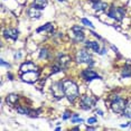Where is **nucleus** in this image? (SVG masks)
Returning <instances> with one entry per match:
<instances>
[{"mask_svg": "<svg viewBox=\"0 0 131 131\" xmlns=\"http://www.w3.org/2000/svg\"><path fill=\"white\" fill-rule=\"evenodd\" d=\"M63 90L64 94L67 97V100L71 103H73L77 97H79V88L77 85L71 80H65L63 81Z\"/></svg>", "mask_w": 131, "mask_h": 131, "instance_id": "nucleus-1", "label": "nucleus"}, {"mask_svg": "<svg viewBox=\"0 0 131 131\" xmlns=\"http://www.w3.org/2000/svg\"><path fill=\"white\" fill-rule=\"evenodd\" d=\"M126 106H127V101L124 99H122V97H119L118 95H115V97L113 99L111 103L112 111L115 113H123Z\"/></svg>", "mask_w": 131, "mask_h": 131, "instance_id": "nucleus-2", "label": "nucleus"}, {"mask_svg": "<svg viewBox=\"0 0 131 131\" xmlns=\"http://www.w3.org/2000/svg\"><path fill=\"white\" fill-rule=\"evenodd\" d=\"M75 59L77 63L82 64V63H86V64H90L91 66L93 65V61H92V57L91 55L86 52L85 49H80L79 52L76 53V56H75Z\"/></svg>", "mask_w": 131, "mask_h": 131, "instance_id": "nucleus-3", "label": "nucleus"}, {"mask_svg": "<svg viewBox=\"0 0 131 131\" xmlns=\"http://www.w3.org/2000/svg\"><path fill=\"white\" fill-rule=\"evenodd\" d=\"M39 79V72L38 71H30V72H25L21 74V80L26 83H35Z\"/></svg>", "mask_w": 131, "mask_h": 131, "instance_id": "nucleus-4", "label": "nucleus"}, {"mask_svg": "<svg viewBox=\"0 0 131 131\" xmlns=\"http://www.w3.org/2000/svg\"><path fill=\"white\" fill-rule=\"evenodd\" d=\"M124 15H126L124 10L122 9V8H120V7H112L111 9L109 10V13H108L109 17H111V18L118 20V21H121V20L123 19Z\"/></svg>", "mask_w": 131, "mask_h": 131, "instance_id": "nucleus-5", "label": "nucleus"}, {"mask_svg": "<svg viewBox=\"0 0 131 131\" xmlns=\"http://www.w3.org/2000/svg\"><path fill=\"white\" fill-rule=\"evenodd\" d=\"M80 104H81V108L83 110H91L95 104V100L92 96H89V95H83L81 97Z\"/></svg>", "mask_w": 131, "mask_h": 131, "instance_id": "nucleus-6", "label": "nucleus"}, {"mask_svg": "<svg viewBox=\"0 0 131 131\" xmlns=\"http://www.w3.org/2000/svg\"><path fill=\"white\" fill-rule=\"evenodd\" d=\"M73 40L75 43H81L84 40V34H83V29L80 26H74L73 27Z\"/></svg>", "mask_w": 131, "mask_h": 131, "instance_id": "nucleus-7", "label": "nucleus"}, {"mask_svg": "<svg viewBox=\"0 0 131 131\" xmlns=\"http://www.w3.org/2000/svg\"><path fill=\"white\" fill-rule=\"evenodd\" d=\"M81 76L85 80V81H92V80H95V79H101V77L97 75V73H95L93 70H90V68L82 71Z\"/></svg>", "mask_w": 131, "mask_h": 131, "instance_id": "nucleus-8", "label": "nucleus"}, {"mask_svg": "<svg viewBox=\"0 0 131 131\" xmlns=\"http://www.w3.org/2000/svg\"><path fill=\"white\" fill-rule=\"evenodd\" d=\"M20 71H21L23 73L25 72H30V71H38V67L37 65H35V63H32V62H26V63H24L21 66H20Z\"/></svg>", "mask_w": 131, "mask_h": 131, "instance_id": "nucleus-9", "label": "nucleus"}, {"mask_svg": "<svg viewBox=\"0 0 131 131\" xmlns=\"http://www.w3.org/2000/svg\"><path fill=\"white\" fill-rule=\"evenodd\" d=\"M18 34L19 31L17 29H14V28H10V29H6L4 31V35L7 39H11V40H16L18 38Z\"/></svg>", "mask_w": 131, "mask_h": 131, "instance_id": "nucleus-10", "label": "nucleus"}, {"mask_svg": "<svg viewBox=\"0 0 131 131\" xmlns=\"http://www.w3.org/2000/svg\"><path fill=\"white\" fill-rule=\"evenodd\" d=\"M106 8H108V5L105 4V2H102L100 1V0H93V9L94 10H105Z\"/></svg>", "mask_w": 131, "mask_h": 131, "instance_id": "nucleus-11", "label": "nucleus"}, {"mask_svg": "<svg viewBox=\"0 0 131 131\" xmlns=\"http://www.w3.org/2000/svg\"><path fill=\"white\" fill-rule=\"evenodd\" d=\"M28 16L30 17V18H40V16H41V14H40V10L39 9H37V8H35L34 6H32L31 8H29V10H28Z\"/></svg>", "mask_w": 131, "mask_h": 131, "instance_id": "nucleus-12", "label": "nucleus"}, {"mask_svg": "<svg viewBox=\"0 0 131 131\" xmlns=\"http://www.w3.org/2000/svg\"><path fill=\"white\" fill-rule=\"evenodd\" d=\"M86 47L95 53H100V45L97 41H86Z\"/></svg>", "mask_w": 131, "mask_h": 131, "instance_id": "nucleus-13", "label": "nucleus"}, {"mask_svg": "<svg viewBox=\"0 0 131 131\" xmlns=\"http://www.w3.org/2000/svg\"><path fill=\"white\" fill-rule=\"evenodd\" d=\"M34 6L35 8H37V9H39V10H41V9H44V8L47 6V1L46 0H35L34 1Z\"/></svg>", "mask_w": 131, "mask_h": 131, "instance_id": "nucleus-14", "label": "nucleus"}, {"mask_svg": "<svg viewBox=\"0 0 131 131\" xmlns=\"http://www.w3.org/2000/svg\"><path fill=\"white\" fill-rule=\"evenodd\" d=\"M18 100H19V96L17 94H9L8 95V97H7V102L13 104V105H15Z\"/></svg>", "mask_w": 131, "mask_h": 131, "instance_id": "nucleus-15", "label": "nucleus"}, {"mask_svg": "<svg viewBox=\"0 0 131 131\" xmlns=\"http://www.w3.org/2000/svg\"><path fill=\"white\" fill-rule=\"evenodd\" d=\"M70 61H71V58L68 57V56H63L62 55V58L59 59V62H58V64L62 66V68H64V67H66L68 63H70Z\"/></svg>", "mask_w": 131, "mask_h": 131, "instance_id": "nucleus-16", "label": "nucleus"}, {"mask_svg": "<svg viewBox=\"0 0 131 131\" xmlns=\"http://www.w3.org/2000/svg\"><path fill=\"white\" fill-rule=\"evenodd\" d=\"M43 30H47L48 32H52V31H54V28H53V25L52 24H46L45 26H43V27H40V28H38L37 29V32H40V31H43Z\"/></svg>", "mask_w": 131, "mask_h": 131, "instance_id": "nucleus-17", "label": "nucleus"}, {"mask_svg": "<svg viewBox=\"0 0 131 131\" xmlns=\"http://www.w3.org/2000/svg\"><path fill=\"white\" fill-rule=\"evenodd\" d=\"M17 112H18L19 114H23V115H29L31 113L30 110H28L26 108H23V106H18V108H17Z\"/></svg>", "mask_w": 131, "mask_h": 131, "instance_id": "nucleus-18", "label": "nucleus"}, {"mask_svg": "<svg viewBox=\"0 0 131 131\" xmlns=\"http://www.w3.org/2000/svg\"><path fill=\"white\" fill-rule=\"evenodd\" d=\"M122 114H123L126 118H128V119H131V103L127 104L126 109H124V111H123Z\"/></svg>", "mask_w": 131, "mask_h": 131, "instance_id": "nucleus-19", "label": "nucleus"}, {"mask_svg": "<svg viewBox=\"0 0 131 131\" xmlns=\"http://www.w3.org/2000/svg\"><path fill=\"white\" fill-rule=\"evenodd\" d=\"M121 76L122 77H131V67H129V66L124 67L123 70H122Z\"/></svg>", "mask_w": 131, "mask_h": 131, "instance_id": "nucleus-20", "label": "nucleus"}, {"mask_svg": "<svg viewBox=\"0 0 131 131\" xmlns=\"http://www.w3.org/2000/svg\"><path fill=\"white\" fill-rule=\"evenodd\" d=\"M47 56H48V50H47V48H41L40 54H39V58H46Z\"/></svg>", "mask_w": 131, "mask_h": 131, "instance_id": "nucleus-21", "label": "nucleus"}, {"mask_svg": "<svg viewBox=\"0 0 131 131\" xmlns=\"http://www.w3.org/2000/svg\"><path fill=\"white\" fill-rule=\"evenodd\" d=\"M82 23L84 24L85 26H89V27H91V28H93V27H94V26H93V24H92V23H91L89 19H86V18H83V19H82Z\"/></svg>", "mask_w": 131, "mask_h": 131, "instance_id": "nucleus-22", "label": "nucleus"}, {"mask_svg": "<svg viewBox=\"0 0 131 131\" xmlns=\"http://www.w3.org/2000/svg\"><path fill=\"white\" fill-rule=\"evenodd\" d=\"M72 122L74 123H82L83 119H79V118H72Z\"/></svg>", "mask_w": 131, "mask_h": 131, "instance_id": "nucleus-23", "label": "nucleus"}, {"mask_svg": "<svg viewBox=\"0 0 131 131\" xmlns=\"http://www.w3.org/2000/svg\"><path fill=\"white\" fill-rule=\"evenodd\" d=\"M95 122H96V119H95V118H90V119H88V123H89V124H94Z\"/></svg>", "mask_w": 131, "mask_h": 131, "instance_id": "nucleus-24", "label": "nucleus"}, {"mask_svg": "<svg viewBox=\"0 0 131 131\" xmlns=\"http://www.w3.org/2000/svg\"><path fill=\"white\" fill-rule=\"evenodd\" d=\"M68 118H71V113L70 112H65L64 115H63V119L64 120H66V119H68Z\"/></svg>", "mask_w": 131, "mask_h": 131, "instance_id": "nucleus-25", "label": "nucleus"}, {"mask_svg": "<svg viewBox=\"0 0 131 131\" xmlns=\"http://www.w3.org/2000/svg\"><path fill=\"white\" fill-rule=\"evenodd\" d=\"M0 63H1V65H2V66H6V67H10V65L9 64H7V63H6V62L4 61V59H1V61H0Z\"/></svg>", "mask_w": 131, "mask_h": 131, "instance_id": "nucleus-26", "label": "nucleus"}, {"mask_svg": "<svg viewBox=\"0 0 131 131\" xmlns=\"http://www.w3.org/2000/svg\"><path fill=\"white\" fill-rule=\"evenodd\" d=\"M91 34H93V36H95V37H97V38H99V39H101V36H99V35H97V34H95L94 31H91Z\"/></svg>", "mask_w": 131, "mask_h": 131, "instance_id": "nucleus-27", "label": "nucleus"}, {"mask_svg": "<svg viewBox=\"0 0 131 131\" xmlns=\"http://www.w3.org/2000/svg\"><path fill=\"white\" fill-rule=\"evenodd\" d=\"M105 53H106L105 48H103V49H102V50H101V52H100V54H101V55H104V54H105Z\"/></svg>", "mask_w": 131, "mask_h": 131, "instance_id": "nucleus-28", "label": "nucleus"}, {"mask_svg": "<svg viewBox=\"0 0 131 131\" xmlns=\"http://www.w3.org/2000/svg\"><path fill=\"white\" fill-rule=\"evenodd\" d=\"M96 113H99L100 115H103V112L101 111V110H96Z\"/></svg>", "mask_w": 131, "mask_h": 131, "instance_id": "nucleus-29", "label": "nucleus"}, {"mask_svg": "<svg viewBox=\"0 0 131 131\" xmlns=\"http://www.w3.org/2000/svg\"><path fill=\"white\" fill-rule=\"evenodd\" d=\"M15 57H16V58H20V57H21V55H20V54H16V55H15Z\"/></svg>", "mask_w": 131, "mask_h": 131, "instance_id": "nucleus-30", "label": "nucleus"}, {"mask_svg": "<svg viewBox=\"0 0 131 131\" xmlns=\"http://www.w3.org/2000/svg\"><path fill=\"white\" fill-rule=\"evenodd\" d=\"M59 1H64V0H59Z\"/></svg>", "mask_w": 131, "mask_h": 131, "instance_id": "nucleus-31", "label": "nucleus"}]
</instances>
